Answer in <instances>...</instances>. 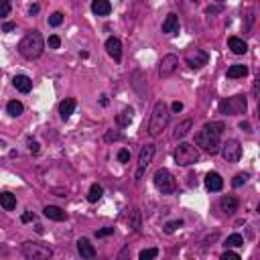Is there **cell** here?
Wrapping results in <instances>:
<instances>
[{"instance_id": "1", "label": "cell", "mask_w": 260, "mask_h": 260, "mask_svg": "<svg viewBox=\"0 0 260 260\" xmlns=\"http://www.w3.org/2000/svg\"><path fill=\"white\" fill-rule=\"evenodd\" d=\"M224 130H226L224 122H207L205 126L197 132V137H195L197 147H201L205 153H210V154L220 153Z\"/></svg>"}, {"instance_id": "2", "label": "cell", "mask_w": 260, "mask_h": 260, "mask_svg": "<svg viewBox=\"0 0 260 260\" xmlns=\"http://www.w3.org/2000/svg\"><path fill=\"white\" fill-rule=\"evenodd\" d=\"M43 49H45V41H43V37H41L39 31H31V33H27L18 43V53L25 59H31V61L41 57Z\"/></svg>"}, {"instance_id": "3", "label": "cell", "mask_w": 260, "mask_h": 260, "mask_svg": "<svg viewBox=\"0 0 260 260\" xmlns=\"http://www.w3.org/2000/svg\"><path fill=\"white\" fill-rule=\"evenodd\" d=\"M169 108L165 102H157L153 108V114H151V122H149V134L151 137H159V134L167 128L169 124Z\"/></svg>"}, {"instance_id": "4", "label": "cell", "mask_w": 260, "mask_h": 260, "mask_svg": "<svg viewBox=\"0 0 260 260\" xmlns=\"http://www.w3.org/2000/svg\"><path fill=\"white\" fill-rule=\"evenodd\" d=\"M173 157H175L177 165H181V167H189V165H195L197 161H199V151L189 142H181L179 147H177Z\"/></svg>"}, {"instance_id": "5", "label": "cell", "mask_w": 260, "mask_h": 260, "mask_svg": "<svg viewBox=\"0 0 260 260\" xmlns=\"http://www.w3.org/2000/svg\"><path fill=\"white\" fill-rule=\"evenodd\" d=\"M20 250H23V256L27 260H49L53 256L51 246H47L43 242H25Z\"/></svg>"}, {"instance_id": "6", "label": "cell", "mask_w": 260, "mask_h": 260, "mask_svg": "<svg viewBox=\"0 0 260 260\" xmlns=\"http://www.w3.org/2000/svg\"><path fill=\"white\" fill-rule=\"evenodd\" d=\"M153 181H154V187H157V189H159L163 195H171V193H175V189H177L175 177H173L171 171H167V169H157V171H154Z\"/></svg>"}, {"instance_id": "7", "label": "cell", "mask_w": 260, "mask_h": 260, "mask_svg": "<svg viewBox=\"0 0 260 260\" xmlns=\"http://www.w3.org/2000/svg\"><path fill=\"white\" fill-rule=\"evenodd\" d=\"M248 108V102L244 96H232L220 102V112L226 116H238V114H244Z\"/></svg>"}, {"instance_id": "8", "label": "cell", "mask_w": 260, "mask_h": 260, "mask_svg": "<svg viewBox=\"0 0 260 260\" xmlns=\"http://www.w3.org/2000/svg\"><path fill=\"white\" fill-rule=\"evenodd\" d=\"M154 144H144V147L140 149V154H138V163H137V173H134V181H140L142 175L147 173L149 165L153 163L154 159Z\"/></svg>"}, {"instance_id": "9", "label": "cell", "mask_w": 260, "mask_h": 260, "mask_svg": "<svg viewBox=\"0 0 260 260\" xmlns=\"http://www.w3.org/2000/svg\"><path fill=\"white\" fill-rule=\"evenodd\" d=\"M207 61H210V55H207L203 49L191 47V49L185 51V63L191 69H201L203 65H207Z\"/></svg>"}, {"instance_id": "10", "label": "cell", "mask_w": 260, "mask_h": 260, "mask_svg": "<svg viewBox=\"0 0 260 260\" xmlns=\"http://www.w3.org/2000/svg\"><path fill=\"white\" fill-rule=\"evenodd\" d=\"M220 151H222L224 161H228V163H238L240 157H242V147H240V142H238L236 138L226 140L220 147Z\"/></svg>"}, {"instance_id": "11", "label": "cell", "mask_w": 260, "mask_h": 260, "mask_svg": "<svg viewBox=\"0 0 260 260\" xmlns=\"http://www.w3.org/2000/svg\"><path fill=\"white\" fill-rule=\"evenodd\" d=\"M177 65H179V59H177V55H173V53L165 55V57L161 59V63H159V76H161L163 79L171 77V76L175 74Z\"/></svg>"}, {"instance_id": "12", "label": "cell", "mask_w": 260, "mask_h": 260, "mask_svg": "<svg viewBox=\"0 0 260 260\" xmlns=\"http://www.w3.org/2000/svg\"><path fill=\"white\" fill-rule=\"evenodd\" d=\"M106 51L114 61H122V43L118 37H110L106 41Z\"/></svg>"}, {"instance_id": "13", "label": "cell", "mask_w": 260, "mask_h": 260, "mask_svg": "<svg viewBox=\"0 0 260 260\" xmlns=\"http://www.w3.org/2000/svg\"><path fill=\"white\" fill-rule=\"evenodd\" d=\"M77 252H79L81 258H88V260L96 258V248H93V244L88 240V238H79L77 240Z\"/></svg>"}, {"instance_id": "14", "label": "cell", "mask_w": 260, "mask_h": 260, "mask_svg": "<svg viewBox=\"0 0 260 260\" xmlns=\"http://www.w3.org/2000/svg\"><path fill=\"white\" fill-rule=\"evenodd\" d=\"M205 187H207V191H222V187H224V179H222V175L220 173H207L205 175Z\"/></svg>"}, {"instance_id": "15", "label": "cell", "mask_w": 260, "mask_h": 260, "mask_svg": "<svg viewBox=\"0 0 260 260\" xmlns=\"http://www.w3.org/2000/svg\"><path fill=\"white\" fill-rule=\"evenodd\" d=\"M43 215L49 217V220H53V222H63V220H67V214L61 210V207H57V205H45V207H43Z\"/></svg>"}, {"instance_id": "16", "label": "cell", "mask_w": 260, "mask_h": 260, "mask_svg": "<svg viewBox=\"0 0 260 260\" xmlns=\"http://www.w3.org/2000/svg\"><path fill=\"white\" fill-rule=\"evenodd\" d=\"M163 33H165V35H175V33H179V18H177L175 13H169L167 18H165V23H163Z\"/></svg>"}, {"instance_id": "17", "label": "cell", "mask_w": 260, "mask_h": 260, "mask_svg": "<svg viewBox=\"0 0 260 260\" xmlns=\"http://www.w3.org/2000/svg\"><path fill=\"white\" fill-rule=\"evenodd\" d=\"M238 199L236 197H232V195H224L222 199H220V207H222V212L224 214H228V215H232V214H236L238 212Z\"/></svg>"}, {"instance_id": "18", "label": "cell", "mask_w": 260, "mask_h": 260, "mask_svg": "<svg viewBox=\"0 0 260 260\" xmlns=\"http://www.w3.org/2000/svg\"><path fill=\"white\" fill-rule=\"evenodd\" d=\"M74 110H76V100L74 98H65L63 102L59 104V116H61V120H69V116L74 114Z\"/></svg>"}, {"instance_id": "19", "label": "cell", "mask_w": 260, "mask_h": 260, "mask_svg": "<svg viewBox=\"0 0 260 260\" xmlns=\"http://www.w3.org/2000/svg\"><path fill=\"white\" fill-rule=\"evenodd\" d=\"M13 86H15L20 93H29L31 90H33V81H31L29 76H15Z\"/></svg>"}, {"instance_id": "20", "label": "cell", "mask_w": 260, "mask_h": 260, "mask_svg": "<svg viewBox=\"0 0 260 260\" xmlns=\"http://www.w3.org/2000/svg\"><path fill=\"white\" fill-rule=\"evenodd\" d=\"M128 226H130L132 232H140V228H142V214H140L138 207L130 210V214H128Z\"/></svg>"}, {"instance_id": "21", "label": "cell", "mask_w": 260, "mask_h": 260, "mask_svg": "<svg viewBox=\"0 0 260 260\" xmlns=\"http://www.w3.org/2000/svg\"><path fill=\"white\" fill-rule=\"evenodd\" d=\"M228 47H230L232 53H236V55H244L248 51V45L244 43V39H240V37H230V39H228Z\"/></svg>"}, {"instance_id": "22", "label": "cell", "mask_w": 260, "mask_h": 260, "mask_svg": "<svg viewBox=\"0 0 260 260\" xmlns=\"http://www.w3.org/2000/svg\"><path fill=\"white\" fill-rule=\"evenodd\" d=\"M92 10L98 16H106V15L112 13V4L108 2V0H93V2H92Z\"/></svg>"}, {"instance_id": "23", "label": "cell", "mask_w": 260, "mask_h": 260, "mask_svg": "<svg viewBox=\"0 0 260 260\" xmlns=\"http://www.w3.org/2000/svg\"><path fill=\"white\" fill-rule=\"evenodd\" d=\"M0 207H4L6 212H13L15 207H16V197L10 193V191L0 193Z\"/></svg>"}, {"instance_id": "24", "label": "cell", "mask_w": 260, "mask_h": 260, "mask_svg": "<svg viewBox=\"0 0 260 260\" xmlns=\"http://www.w3.org/2000/svg\"><path fill=\"white\" fill-rule=\"evenodd\" d=\"M191 126H193V120H189V118L183 120L181 124H177V128H175V132H173V138H177V140L183 138L185 134L191 130Z\"/></svg>"}, {"instance_id": "25", "label": "cell", "mask_w": 260, "mask_h": 260, "mask_svg": "<svg viewBox=\"0 0 260 260\" xmlns=\"http://www.w3.org/2000/svg\"><path fill=\"white\" fill-rule=\"evenodd\" d=\"M6 112H8L13 118H18L20 114L25 112V106H23V104H20L18 100H10V102L6 104Z\"/></svg>"}, {"instance_id": "26", "label": "cell", "mask_w": 260, "mask_h": 260, "mask_svg": "<svg viewBox=\"0 0 260 260\" xmlns=\"http://www.w3.org/2000/svg\"><path fill=\"white\" fill-rule=\"evenodd\" d=\"M246 76H248V67L242 65V63H236V65H232L230 69H228V77H232V79H236V77H246Z\"/></svg>"}, {"instance_id": "27", "label": "cell", "mask_w": 260, "mask_h": 260, "mask_svg": "<svg viewBox=\"0 0 260 260\" xmlns=\"http://www.w3.org/2000/svg\"><path fill=\"white\" fill-rule=\"evenodd\" d=\"M132 116H134V110L132 108H124L116 116V122L120 124V126H128V124L132 122Z\"/></svg>"}, {"instance_id": "28", "label": "cell", "mask_w": 260, "mask_h": 260, "mask_svg": "<svg viewBox=\"0 0 260 260\" xmlns=\"http://www.w3.org/2000/svg\"><path fill=\"white\" fill-rule=\"evenodd\" d=\"M104 195V189H102V185H98V183H93L92 187H90V193H88V201L90 203H96L100 197Z\"/></svg>"}, {"instance_id": "29", "label": "cell", "mask_w": 260, "mask_h": 260, "mask_svg": "<svg viewBox=\"0 0 260 260\" xmlns=\"http://www.w3.org/2000/svg\"><path fill=\"white\" fill-rule=\"evenodd\" d=\"M224 246H226V248H240V246H244V238H242L240 234H232V236L226 238Z\"/></svg>"}, {"instance_id": "30", "label": "cell", "mask_w": 260, "mask_h": 260, "mask_svg": "<svg viewBox=\"0 0 260 260\" xmlns=\"http://www.w3.org/2000/svg\"><path fill=\"white\" fill-rule=\"evenodd\" d=\"M157 254H159L157 248H147V250H142V252H140L138 260H153V258H157Z\"/></svg>"}, {"instance_id": "31", "label": "cell", "mask_w": 260, "mask_h": 260, "mask_svg": "<svg viewBox=\"0 0 260 260\" xmlns=\"http://www.w3.org/2000/svg\"><path fill=\"white\" fill-rule=\"evenodd\" d=\"M248 177H250L248 173H238V175L234 177V181H232V187H242V185L248 181Z\"/></svg>"}, {"instance_id": "32", "label": "cell", "mask_w": 260, "mask_h": 260, "mask_svg": "<svg viewBox=\"0 0 260 260\" xmlns=\"http://www.w3.org/2000/svg\"><path fill=\"white\" fill-rule=\"evenodd\" d=\"M47 20H49V25H51V27H59L61 23H63V15H61V13H53Z\"/></svg>"}, {"instance_id": "33", "label": "cell", "mask_w": 260, "mask_h": 260, "mask_svg": "<svg viewBox=\"0 0 260 260\" xmlns=\"http://www.w3.org/2000/svg\"><path fill=\"white\" fill-rule=\"evenodd\" d=\"M10 2L8 0H0V18H4V16H8L10 15Z\"/></svg>"}, {"instance_id": "34", "label": "cell", "mask_w": 260, "mask_h": 260, "mask_svg": "<svg viewBox=\"0 0 260 260\" xmlns=\"http://www.w3.org/2000/svg\"><path fill=\"white\" fill-rule=\"evenodd\" d=\"M116 260H130V244H124L122 246V250L118 252Z\"/></svg>"}, {"instance_id": "35", "label": "cell", "mask_w": 260, "mask_h": 260, "mask_svg": "<svg viewBox=\"0 0 260 260\" xmlns=\"http://www.w3.org/2000/svg\"><path fill=\"white\" fill-rule=\"evenodd\" d=\"M183 226V222L181 220H175V222H169L167 226H165V232H167V234H173L175 230H177V228H181Z\"/></svg>"}, {"instance_id": "36", "label": "cell", "mask_w": 260, "mask_h": 260, "mask_svg": "<svg viewBox=\"0 0 260 260\" xmlns=\"http://www.w3.org/2000/svg\"><path fill=\"white\" fill-rule=\"evenodd\" d=\"M47 43H49V47H51V49H59V47H61V39H59L57 35H51Z\"/></svg>"}, {"instance_id": "37", "label": "cell", "mask_w": 260, "mask_h": 260, "mask_svg": "<svg viewBox=\"0 0 260 260\" xmlns=\"http://www.w3.org/2000/svg\"><path fill=\"white\" fill-rule=\"evenodd\" d=\"M104 138H106L108 142H112V140H120V138H122V134H120V132H112V130H108Z\"/></svg>"}, {"instance_id": "38", "label": "cell", "mask_w": 260, "mask_h": 260, "mask_svg": "<svg viewBox=\"0 0 260 260\" xmlns=\"http://www.w3.org/2000/svg\"><path fill=\"white\" fill-rule=\"evenodd\" d=\"M110 234H114V228H102V230L96 232V238H106Z\"/></svg>"}, {"instance_id": "39", "label": "cell", "mask_w": 260, "mask_h": 260, "mask_svg": "<svg viewBox=\"0 0 260 260\" xmlns=\"http://www.w3.org/2000/svg\"><path fill=\"white\" fill-rule=\"evenodd\" d=\"M118 161H120V163H128V161H130V153H128L126 149H122V151L118 153Z\"/></svg>"}, {"instance_id": "40", "label": "cell", "mask_w": 260, "mask_h": 260, "mask_svg": "<svg viewBox=\"0 0 260 260\" xmlns=\"http://www.w3.org/2000/svg\"><path fill=\"white\" fill-rule=\"evenodd\" d=\"M29 151L33 153V154H39V151H41V149H39V142L33 140V138H29Z\"/></svg>"}, {"instance_id": "41", "label": "cell", "mask_w": 260, "mask_h": 260, "mask_svg": "<svg viewBox=\"0 0 260 260\" xmlns=\"http://www.w3.org/2000/svg\"><path fill=\"white\" fill-rule=\"evenodd\" d=\"M35 220V214L33 212H25L23 215H20V222L23 224H29V222H33Z\"/></svg>"}, {"instance_id": "42", "label": "cell", "mask_w": 260, "mask_h": 260, "mask_svg": "<svg viewBox=\"0 0 260 260\" xmlns=\"http://www.w3.org/2000/svg\"><path fill=\"white\" fill-rule=\"evenodd\" d=\"M222 260H242L240 256H238L236 252H232V250H228V252H224L222 254Z\"/></svg>"}, {"instance_id": "43", "label": "cell", "mask_w": 260, "mask_h": 260, "mask_svg": "<svg viewBox=\"0 0 260 260\" xmlns=\"http://www.w3.org/2000/svg\"><path fill=\"white\" fill-rule=\"evenodd\" d=\"M171 110H173V112H181V110H183V104H181V102H173Z\"/></svg>"}, {"instance_id": "44", "label": "cell", "mask_w": 260, "mask_h": 260, "mask_svg": "<svg viewBox=\"0 0 260 260\" xmlns=\"http://www.w3.org/2000/svg\"><path fill=\"white\" fill-rule=\"evenodd\" d=\"M16 25L15 23H4V27H2V31H4V33H10V31H13Z\"/></svg>"}, {"instance_id": "45", "label": "cell", "mask_w": 260, "mask_h": 260, "mask_svg": "<svg viewBox=\"0 0 260 260\" xmlns=\"http://www.w3.org/2000/svg\"><path fill=\"white\" fill-rule=\"evenodd\" d=\"M240 128L244 132H252V128H250V124H248V122H240Z\"/></svg>"}, {"instance_id": "46", "label": "cell", "mask_w": 260, "mask_h": 260, "mask_svg": "<svg viewBox=\"0 0 260 260\" xmlns=\"http://www.w3.org/2000/svg\"><path fill=\"white\" fill-rule=\"evenodd\" d=\"M217 10H222V6H210L207 8V15H215Z\"/></svg>"}, {"instance_id": "47", "label": "cell", "mask_w": 260, "mask_h": 260, "mask_svg": "<svg viewBox=\"0 0 260 260\" xmlns=\"http://www.w3.org/2000/svg\"><path fill=\"white\" fill-rule=\"evenodd\" d=\"M29 13H31V15H37V13H39V4H33V6H31V8H29Z\"/></svg>"}, {"instance_id": "48", "label": "cell", "mask_w": 260, "mask_h": 260, "mask_svg": "<svg viewBox=\"0 0 260 260\" xmlns=\"http://www.w3.org/2000/svg\"><path fill=\"white\" fill-rule=\"evenodd\" d=\"M100 104H102V106H108V96H102L100 98Z\"/></svg>"}, {"instance_id": "49", "label": "cell", "mask_w": 260, "mask_h": 260, "mask_svg": "<svg viewBox=\"0 0 260 260\" xmlns=\"http://www.w3.org/2000/svg\"><path fill=\"white\" fill-rule=\"evenodd\" d=\"M100 260H108V258H100Z\"/></svg>"}, {"instance_id": "50", "label": "cell", "mask_w": 260, "mask_h": 260, "mask_svg": "<svg viewBox=\"0 0 260 260\" xmlns=\"http://www.w3.org/2000/svg\"><path fill=\"white\" fill-rule=\"evenodd\" d=\"M0 77H2V74H0Z\"/></svg>"}]
</instances>
